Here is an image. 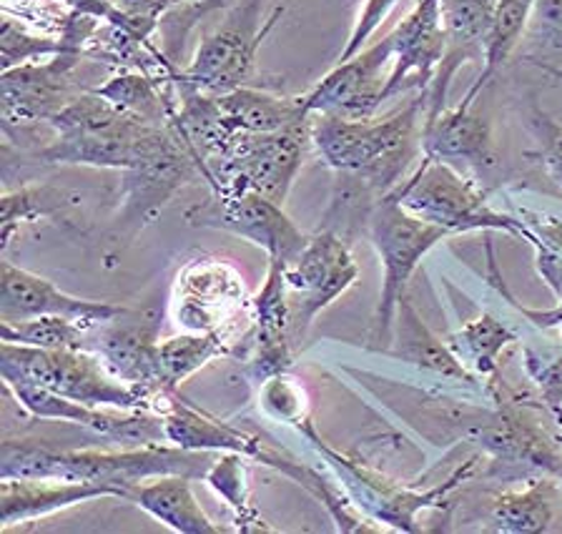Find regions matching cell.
<instances>
[{"label": "cell", "mask_w": 562, "mask_h": 534, "mask_svg": "<svg viewBox=\"0 0 562 534\" xmlns=\"http://www.w3.org/2000/svg\"><path fill=\"white\" fill-rule=\"evenodd\" d=\"M367 236L384 271L380 304H376L372 321V344L386 352L392 344V327L394 317H397V306L407 296L412 274L422 264V259L450 234L409 214L390 194L374 206L372 216H369Z\"/></svg>", "instance_id": "obj_9"}, {"label": "cell", "mask_w": 562, "mask_h": 534, "mask_svg": "<svg viewBox=\"0 0 562 534\" xmlns=\"http://www.w3.org/2000/svg\"><path fill=\"white\" fill-rule=\"evenodd\" d=\"M53 138L33 154L50 166H91V169L128 171L171 141V124L121 111L93 91H86L50 121Z\"/></svg>", "instance_id": "obj_3"}, {"label": "cell", "mask_w": 562, "mask_h": 534, "mask_svg": "<svg viewBox=\"0 0 562 534\" xmlns=\"http://www.w3.org/2000/svg\"><path fill=\"white\" fill-rule=\"evenodd\" d=\"M397 3L400 0H364V8L359 11V19L355 23V29H351V33H349V41H347L345 50L339 54L337 64H345V60L355 58L359 50H364L367 38L372 36L376 29H380L382 21L390 15V11Z\"/></svg>", "instance_id": "obj_42"}, {"label": "cell", "mask_w": 562, "mask_h": 534, "mask_svg": "<svg viewBox=\"0 0 562 534\" xmlns=\"http://www.w3.org/2000/svg\"><path fill=\"white\" fill-rule=\"evenodd\" d=\"M5 389L18 399V405L29 409L33 417L53 419V422H68L103 440L119 442L123 446H144V444H169L166 440L164 417L146 409H113V407H88L81 401L60 397L35 384L25 382H5Z\"/></svg>", "instance_id": "obj_13"}, {"label": "cell", "mask_w": 562, "mask_h": 534, "mask_svg": "<svg viewBox=\"0 0 562 534\" xmlns=\"http://www.w3.org/2000/svg\"><path fill=\"white\" fill-rule=\"evenodd\" d=\"M158 414L164 417L166 440L169 444L181 446L189 452H236L244 457L257 459L269 464V467L279 469L281 475L296 477L302 469V462L289 459L286 454H279L269 450L259 436H251L241 432V429L232 427L222 419L206 414L191 401L179 397V391H169L158 397Z\"/></svg>", "instance_id": "obj_16"}, {"label": "cell", "mask_w": 562, "mask_h": 534, "mask_svg": "<svg viewBox=\"0 0 562 534\" xmlns=\"http://www.w3.org/2000/svg\"><path fill=\"white\" fill-rule=\"evenodd\" d=\"M191 481L183 475L154 477L131 487L126 499L179 534H218L222 527L201 510Z\"/></svg>", "instance_id": "obj_26"}, {"label": "cell", "mask_w": 562, "mask_h": 534, "mask_svg": "<svg viewBox=\"0 0 562 534\" xmlns=\"http://www.w3.org/2000/svg\"><path fill=\"white\" fill-rule=\"evenodd\" d=\"M0 376L3 382H25L56 391L60 397L88 407L146 409L156 411V399L144 389L131 387L109 372L103 359L83 349H33L0 344Z\"/></svg>", "instance_id": "obj_4"}, {"label": "cell", "mask_w": 562, "mask_h": 534, "mask_svg": "<svg viewBox=\"0 0 562 534\" xmlns=\"http://www.w3.org/2000/svg\"><path fill=\"white\" fill-rule=\"evenodd\" d=\"M555 477L542 475L522 489L497 495L485 530L499 534L548 532L552 520H555Z\"/></svg>", "instance_id": "obj_29"}, {"label": "cell", "mask_w": 562, "mask_h": 534, "mask_svg": "<svg viewBox=\"0 0 562 534\" xmlns=\"http://www.w3.org/2000/svg\"><path fill=\"white\" fill-rule=\"evenodd\" d=\"M158 331L154 321H119L103 323L95 352L113 376L131 387L154 394V352ZM158 401V399H156ZM158 414V411H156Z\"/></svg>", "instance_id": "obj_25"}, {"label": "cell", "mask_w": 562, "mask_h": 534, "mask_svg": "<svg viewBox=\"0 0 562 534\" xmlns=\"http://www.w3.org/2000/svg\"><path fill=\"white\" fill-rule=\"evenodd\" d=\"M520 218L525 221L527 229H530L544 243V247H550L562 257V218L530 212V208H520Z\"/></svg>", "instance_id": "obj_43"}, {"label": "cell", "mask_w": 562, "mask_h": 534, "mask_svg": "<svg viewBox=\"0 0 562 534\" xmlns=\"http://www.w3.org/2000/svg\"><path fill=\"white\" fill-rule=\"evenodd\" d=\"M515 341V331L492 314H480L447 337V344H450L454 356L477 379H485V389L499 379V356Z\"/></svg>", "instance_id": "obj_30"}, {"label": "cell", "mask_w": 562, "mask_h": 534, "mask_svg": "<svg viewBox=\"0 0 562 534\" xmlns=\"http://www.w3.org/2000/svg\"><path fill=\"white\" fill-rule=\"evenodd\" d=\"M187 221L196 229L239 236L267 253V261H279L284 266L292 264L310 241V236L299 231L286 216L284 206L249 189L211 191L204 204L189 208Z\"/></svg>", "instance_id": "obj_10"}, {"label": "cell", "mask_w": 562, "mask_h": 534, "mask_svg": "<svg viewBox=\"0 0 562 534\" xmlns=\"http://www.w3.org/2000/svg\"><path fill=\"white\" fill-rule=\"evenodd\" d=\"M263 5L267 0H234L224 21L206 33L189 68L176 73L173 81L206 95H224L246 86L263 38L284 15V8H274L263 19Z\"/></svg>", "instance_id": "obj_8"}, {"label": "cell", "mask_w": 562, "mask_h": 534, "mask_svg": "<svg viewBox=\"0 0 562 534\" xmlns=\"http://www.w3.org/2000/svg\"><path fill=\"white\" fill-rule=\"evenodd\" d=\"M216 103L232 134H271L310 113L302 99H286V95L251 89V86L216 95Z\"/></svg>", "instance_id": "obj_28"}, {"label": "cell", "mask_w": 562, "mask_h": 534, "mask_svg": "<svg viewBox=\"0 0 562 534\" xmlns=\"http://www.w3.org/2000/svg\"><path fill=\"white\" fill-rule=\"evenodd\" d=\"M218 452H189L176 444L123 446L119 452L101 450H53L38 440H5L0 446V479H64L99 481L119 487L123 499L140 481L183 475L204 479Z\"/></svg>", "instance_id": "obj_1"}, {"label": "cell", "mask_w": 562, "mask_h": 534, "mask_svg": "<svg viewBox=\"0 0 562 534\" xmlns=\"http://www.w3.org/2000/svg\"><path fill=\"white\" fill-rule=\"evenodd\" d=\"M497 0H439L447 50L437 76L425 91V121L445 111L452 78L464 64L485 60V43Z\"/></svg>", "instance_id": "obj_20"}, {"label": "cell", "mask_w": 562, "mask_h": 534, "mask_svg": "<svg viewBox=\"0 0 562 534\" xmlns=\"http://www.w3.org/2000/svg\"><path fill=\"white\" fill-rule=\"evenodd\" d=\"M259 405L271 419H277V422H284L294 429L312 417L310 397H306L304 387L296 379H292L286 372L271 376V379L261 384Z\"/></svg>", "instance_id": "obj_38"}, {"label": "cell", "mask_w": 562, "mask_h": 534, "mask_svg": "<svg viewBox=\"0 0 562 534\" xmlns=\"http://www.w3.org/2000/svg\"><path fill=\"white\" fill-rule=\"evenodd\" d=\"M558 429H560V432H558V442H560V446H562V422H560Z\"/></svg>", "instance_id": "obj_44"}, {"label": "cell", "mask_w": 562, "mask_h": 534, "mask_svg": "<svg viewBox=\"0 0 562 534\" xmlns=\"http://www.w3.org/2000/svg\"><path fill=\"white\" fill-rule=\"evenodd\" d=\"M392 196L409 214L439 226L450 236L503 231L525 241L530 239V229L520 216H509L492 208L487 191L445 161H432L422 156V163L392 191Z\"/></svg>", "instance_id": "obj_5"}, {"label": "cell", "mask_w": 562, "mask_h": 534, "mask_svg": "<svg viewBox=\"0 0 562 534\" xmlns=\"http://www.w3.org/2000/svg\"><path fill=\"white\" fill-rule=\"evenodd\" d=\"M530 130L535 141H538V154L535 156H538L548 179L562 189V126L555 124L548 113L532 106Z\"/></svg>", "instance_id": "obj_40"}, {"label": "cell", "mask_w": 562, "mask_h": 534, "mask_svg": "<svg viewBox=\"0 0 562 534\" xmlns=\"http://www.w3.org/2000/svg\"><path fill=\"white\" fill-rule=\"evenodd\" d=\"M560 485H562V479H560Z\"/></svg>", "instance_id": "obj_45"}, {"label": "cell", "mask_w": 562, "mask_h": 534, "mask_svg": "<svg viewBox=\"0 0 562 534\" xmlns=\"http://www.w3.org/2000/svg\"><path fill=\"white\" fill-rule=\"evenodd\" d=\"M527 38L544 54L562 56V0H535Z\"/></svg>", "instance_id": "obj_41"}, {"label": "cell", "mask_w": 562, "mask_h": 534, "mask_svg": "<svg viewBox=\"0 0 562 534\" xmlns=\"http://www.w3.org/2000/svg\"><path fill=\"white\" fill-rule=\"evenodd\" d=\"M394 43L392 73L384 86V101L407 91L425 93L442 64L447 41L439 0H417V5L390 31Z\"/></svg>", "instance_id": "obj_18"}, {"label": "cell", "mask_w": 562, "mask_h": 534, "mask_svg": "<svg viewBox=\"0 0 562 534\" xmlns=\"http://www.w3.org/2000/svg\"><path fill=\"white\" fill-rule=\"evenodd\" d=\"M380 201L382 196L367 181L351 177V173H334L331 198L322 216L319 229L334 231L351 247L359 234H367L369 216Z\"/></svg>", "instance_id": "obj_32"}, {"label": "cell", "mask_w": 562, "mask_h": 534, "mask_svg": "<svg viewBox=\"0 0 562 534\" xmlns=\"http://www.w3.org/2000/svg\"><path fill=\"white\" fill-rule=\"evenodd\" d=\"M535 0H497L495 15H492V25L485 43V66L477 81L472 83V89L464 95L462 103L472 106L474 99L482 93V89L490 83V78L503 68L509 56L515 54V48L520 46L522 36L530 29Z\"/></svg>", "instance_id": "obj_31"}, {"label": "cell", "mask_w": 562, "mask_h": 534, "mask_svg": "<svg viewBox=\"0 0 562 534\" xmlns=\"http://www.w3.org/2000/svg\"><path fill=\"white\" fill-rule=\"evenodd\" d=\"M299 434L306 436L316 452L322 454L324 462L334 469V475L339 477L341 487H345V495L349 502L357 507L359 512H364L372 522H380L384 527L394 532H419L417 514L425 510H435L445 502V497L452 492V489L460 485V481L472 475L474 464L477 459H468L464 467L454 471L450 479H445L442 485L415 489L409 485H402L397 479H390L382 471L367 467L364 462L351 459L347 454L337 450L322 440L319 432L312 422V417L296 427Z\"/></svg>", "instance_id": "obj_6"}, {"label": "cell", "mask_w": 562, "mask_h": 534, "mask_svg": "<svg viewBox=\"0 0 562 534\" xmlns=\"http://www.w3.org/2000/svg\"><path fill=\"white\" fill-rule=\"evenodd\" d=\"M386 354L400 359V362L419 366L425 372L445 376V379L462 384V387L477 389V376L454 356L447 341L429 331L407 296L397 306V317H394L392 327V344L386 349Z\"/></svg>", "instance_id": "obj_24"}, {"label": "cell", "mask_w": 562, "mask_h": 534, "mask_svg": "<svg viewBox=\"0 0 562 534\" xmlns=\"http://www.w3.org/2000/svg\"><path fill=\"white\" fill-rule=\"evenodd\" d=\"M121 173L123 206L119 224L123 231H128V239H134L146 224L154 221L156 214L169 204L176 191L187 186L191 179H201L196 156L189 151V146L183 144V138L176 128L173 138L161 151H156L144 163Z\"/></svg>", "instance_id": "obj_15"}, {"label": "cell", "mask_w": 562, "mask_h": 534, "mask_svg": "<svg viewBox=\"0 0 562 534\" xmlns=\"http://www.w3.org/2000/svg\"><path fill=\"white\" fill-rule=\"evenodd\" d=\"M179 323L191 331H214L226 306L244 302V284L236 271L218 259H199L179 274Z\"/></svg>", "instance_id": "obj_23"}, {"label": "cell", "mask_w": 562, "mask_h": 534, "mask_svg": "<svg viewBox=\"0 0 562 534\" xmlns=\"http://www.w3.org/2000/svg\"><path fill=\"white\" fill-rule=\"evenodd\" d=\"M234 349L218 331H189V334L158 341L154 352V394L179 391L191 374L206 366L211 359L232 354ZM158 407V401H156Z\"/></svg>", "instance_id": "obj_27"}, {"label": "cell", "mask_w": 562, "mask_h": 534, "mask_svg": "<svg viewBox=\"0 0 562 534\" xmlns=\"http://www.w3.org/2000/svg\"><path fill=\"white\" fill-rule=\"evenodd\" d=\"M244 454L236 452H218L214 464H211L204 481L214 489V492L224 499V502L232 507L236 522H239V530L244 532H261L269 530L263 524L261 514L251 502L249 481H246V464Z\"/></svg>", "instance_id": "obj_33"}, {"label": "cell", "mask_w": 562, "mask_h": 534, "mask_svg": "<svg viewBox=\"0 0 562 534\" xmlns=\"http://www.w3.org/2000/svg\"><path fill=\"white\" fill-rule=\"evenodd\" d=\"M284 264L267 261V276L259 294L251 299L254 327L246 344V372L251 382L263 384L271 376L289 372L294 359L292 314H289Z\"/></svg>", "instance_id": "obj_19"}, {"label": "cell", "mask_w": 562, "mask_h": 534, "mask_svg": "<svg viewBox=\"0 0 562 534\" xmlns=\"http://www.w3.org/2000/svg\"><path fill=\"white\" fill-rule=\"evenodd\" d=\"M128 309L111 302L78 299L33 271L0 264V323L29 321L38 317H66L83 321L88 327H103L113 319L126 317Z\"/></svg>", "instance_id": "obj_17"}, {"label": "cell", "mask_w": 562, "mask_h": 534, "mask_svg": "<svg viewBox=\"0 0 562 534\" xmlns=\"http://www.w3.org/2000/svg\"><path fill=\"white\" fill-rule=\"evenodd\" d=\"M91 329L83 321H74L66 317H38L29 321L0 323V337L8 344H21L33 349H83L88 352L86 331Z\"/></svg>", "instance_id": "obj_34"}, {"label": "cell", "mask_w": 562, "mask_h": 534, "mask_svg": "<svg viewBox=\"0 0 562 534\" xmlns=\"http://www.w3.org/2000/svg\"><path fill=\"white\" fill-rule=\"evenodd\" d=\"M312 118L314 113H304L271 134H236L226 151L206 166L209 189L259 191L284 206L312 146Z\"/></svg>", "instance_id": "obj_7"}, {"label": "cell", "mask_w": 562, "mask_h": 534, "mask_svg": "<svg viewBox=\"0 0 562 534\" xmlns=\"http://www.w3.org/2000/svg\"><path fill=\"white\" fill-rule=\"evenodd\" d=\"M81 54L60 50L48 60H35L3 71L0 78V116L8 136L23 134L38 124H50L70 101L86 93L78 89L76 73Z\"/></svg>", "instance_id": "obj_12"}, {"label": "cell", "mask_w": 562, "mask_h": 534, "mask_svg": "<svg viewBox=\"0 0 562 534\" xmlns=\"http://www.w3.org/2000/svg\"><path fill=\"white\" fill-rule=\"evenodd\" d=\"M56 54H60V36L33 33L25 29L21 19L5 13L3 25H0V66H3V71L35 64L41 58H53Z\"/></svg>", "instance_id": "obj_36"}, {"label": "cell", "mask_w": 562, "mask_h": 534, "mask_svg": "<svg viewBox=\"0 0 562 534\" xmlns=\"http://www.w3.org/2000/svg\"><path fill=\"white\" fill-rule=\"evenodd\" d=\"M485 253H487V284L495 288V292L503 296V299L509 306H513L515 311H520L522 317L530 321V323H535V327H538V329H558L560 341H562V284H550V288L558 296L555 309H542V311L530 309V306H525L513 294V288L507 286L503 271H499V266H497V257H495V247H492V241L485 243Z\"/></svg>", "instance_id": "obj_39"}, {"label": "cell", "mask_w": 562, "mask_h": 534, "mask_svg": "<svg viewBox=\"0 0 562 534\" xmlns=\"http://www.w3.org/2000/svg\"><path fill=\"white\" fill-rule=\"evenodd\" d=\"M422 156L445 163H468L474 171H492L497 166L495 144L487 118L472 113V106L460 103L445 109L422 126Z\"/></svg>", "instance_id": "obj_21"}, {"label": "cell", "mask_w": 562, "mask_h": 534, "mask_svg": "<svg viewBox=\"0 0 562 534\" xmlns=\"http://www.w3.org/2000/svg\"><path fill=\"white\" fill-rule=\"evenodd\" d=\"M101 497H119V487L99 481H64V479H0V530L41 520L68 507L91 502Z\"/></svg>", "instance_id": "obj_22"}, {"label": "cell", "mask_w": 562, "mask_h": 534, "mask_svg": "<svg viewBox=\"0 0 562 534\" xmlns=\"http://www.w3.org/2000/svg\"><path fill=\"white\" fill-rule=\"evenodd\" d=\"M425 93L386 118H345L314 113L312 146L334 173H351L367 181L382 198L407 179L422 148Z\"/></svg>", "instance_id": "obj_2"}, {"label": "cell", "mask_w": 562, "mask_h": 534, "mask_svg": "<svg viewBox=\"0 0 562 534\" xmlns=\"http://www.w3.org/2000/svg\"><path fill=\"white\" fill-rule=\"evenodd\" d=\"M66 206V191L53 186H23L5 191L0 198V247L8 249L21 224H35L56 216Z\"/></svg>", "instance_id": "obj_35"}, {"label": "cell", "mask_w": 562, "mask_h": 534, "mask_svg": "<svg viewBox=\"0 0 562 534\" xmlns=\"http://www.w3.org/2000/svg\"><path fill=\"white\" fill-rule=\"evenodd\" d=\"M394 43L386 33L374 46L337 64L314 86L299 95L310 113H331L345 118H372L384 103V86L392 73Z\"/></svg>", "instance_id": "obj_14"}, {"label": "cell", "mask_w": 562, "mask_h": 534, "mask_svg": "<svg viewBox=\"0 0 562 534\" xmlns=\"http://www.w3.org/2000/svg\"><path fill=\"white\" fill-rule=\"evenodd\" d=\"M525 372L540 391L542 407L548 409L552 422H562V346H522Z\"/></svg>", "instance_id": "obj_37"}, {"label": "cell", "mask_w": 562, "mask_h": 534, "mask_svg": "<svg viewBox=\"0 0 562 534\" xmlns=\"http://www.w3.org/2000/svg\"><path fill=\"white\" fill-rule=\"evenodd\" d=\"M357 261L349 243L327 229H316L304 251L284 269L294 346L319 314L357 282Z\"/></svg>", "instance_id": "obj_11"}]
</instances>
